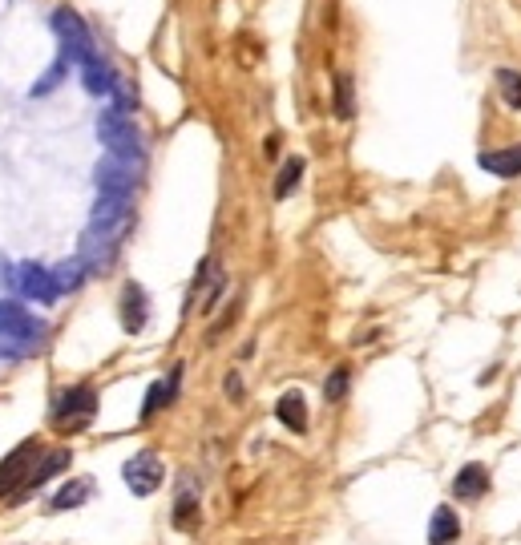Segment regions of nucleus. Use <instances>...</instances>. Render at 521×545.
<instances>
[{"label": "nucleus", "mask_w": 521, "mask_h": 545, "mask_svg": "<svg viewBox=\"0 0 521 545\" xmlns=\"http://www.w3.org/2000/svg\"><path fill=\"white\" fill-rule=\"evenodd\" d=\"M93 412H97V392H93L89 384H77V388H65V392L57 396V404H53V424L77 432V428H85V424L93 420Z\"/></svg>", "instance_id": "4"}, {"label": "nucleus", "mask_w": 521, "mask_h": 545, "mask_svg": "<svg viewBox=\"0 0 521 545\" xmlns=\"http://www.w3.org/2000/svg\"><path fill=\"white\" fill-rule=\"evenodd\" d=\"M65 465H69V453H61V449H57V453H45V457H41V465L29 473V481L17 489V497H13V501H25V497H33V493H37V489H41L49 477H57Z\"/></svg>", "instance_id": "14"}, {"label": "nucleus", "mask_w": 521, "mask_h": 545, "mask_svg": "<svg viewBox=\"0 0 521 545\" xmlns=\"http://www.w3.org/2000/svg\"><path fill=\"white\" fill-rule=\"evenodd\" d=\"M93 497V481L89 477H73V481H65L57 493H53V509H77V505H85Z\"/></svg>", "instance_id": "19"}, {"label": "nucleus", "mask_w": 521, "mask_h": 545, "mask_svg": "<svg viewBox=\"0 0 521 545\" xmlns=\"http://www.w3.org/2000/svg\"><path fill=\"white\" fill-rule=\"evenodd\" d=\"M41 457L37 441H25L17 453H9V461H0V497H17V485L29 481V461Z\"/></svg>", "instance_id": "8"}, {"label": "nucleus", "mask_w": 521, "mask_h": 545, "mask_svg": "<svg viewBox=\"0 0 521 545\" xmlns=\"http://www.w3.org/2000/svg\"><path fill=\"white\" fill-rule=\"evenodd\" d=\"M69 65H73L69 57H57V61H53V65L45 69V77H41V81H37V85L29 89V97H33V101H37V97H49V93H53V89H57V85L65 81V73H69Z\"/></svg>", "instance_id": "22"}, {"label": "nucleus", "mask_w": 521, "mask_h": 545, "mask_svg": "<svg viewBox=\"0 0 521 545\" xmlns=\"http://www.w3.org/2000/svg\"><path fill=\"white\" fill-rule=\"evenodd\" d=\"M174 521H178V529H194V521H198V485H194V477H190V473H182V477H178Z\"/></svg>", "instance_id": "15"}, {"label": "nucleus", "mask_w": 521, "mask_h": 545, "mask_svg": "<svg viewBox=\"0 0 521 545\" xmlns=\"http://www.w3.org/2000/svg\"><path fill=\"white\" fill-rule=\"evenodd\" d=\"M17 291H21L25 299H37V303H57V299H61L57 279H53V267H41V263H21Z\"/></svg>", "instance_id": "9"}, {"label": "nucleus", "mask_w": 521, "mask_h": 545, "mask_svg": "<svg viewBox=\"0 0 521 545\" xmlns=\"http://www.w3.org/2000/svg\"><path fill=\"white\" fill-rule=\"evenodd\" d=\"M485 493H489V469H485L481 461L461 465L457 477H453V497H457V501H481Z\"/></svg>", "instance_id": "10"}, {"label": "nucleus", "mask_w": 521, "mask_h": 545, "mask_svg": "<svg viewBox=\"0 0 521 545\" xmlns=\"http://www.w3.org/2000/svg\"><path fill=\"white\" fill-rule=\"evenodd\" d=\"M81 85L93 97H110L118 85V73L110 69V61H101V53H93L89 61H81Z\"/></svg>", "instance_id": "11"}, {"label": "nucleus", "mask_w": 521, "mask_h": 545, "mask_svg": "<svg viewBox=\"0 0 521 545\" xmlns=\"http://www.w3.org/2000/svg\"><path fill=\"white\" fill-rule=\"evenodd\" d=\"M348 384H352V368L340 364V368L324 380V400H328V404H340V400L348 396Z\"/></svg>", "instance_id": "25"}, {"label": "nucleus", "mask_w": 521, "mask_h": 545, "mask_svg": "<svg viewBox=\"0 0 521 545\" xmlns=\"http://www.w3.org/2000/svg\"><path fill=\"white\" fill-rule=\"evenodd\" d=\"M178 380H182V368H174V372H170V380L150 384V396H146V404H142V420H150L158 408H166V404L178 396Z\"/></svg>", "instance_id": "18"}, {"label": "nucleus", "mask_w": 521, "mask_h": 545, "mask_svg": "<svg viewBox=\"0 0 521 545\" xmlns=\"http://www.w3.org/2000/svg\"><path fill=\"white\" fill-rule=\"evenodd\" d=\"M146 319H150L146 291L138 283H126V291H122V327L134 336V332H142V327H146Z\"/></svg>", "instance_id": "12"}, {"label": "nucleus", "mask_w": 521, "mask_h": 545, "mask_svg": "<svg viewBox=\"0 0 521 545\" xmlns=\"http://www.w3.org/2000/svg\"><path fill=\"white\" fill-rule=\"evenodd\" d=\"M497 93L509 109H521V73L517 69H497Z\"/></svg>", "instance_id": "23"}, {"label": "nucleus", "mask_w": 521, "mask_h": 545, "mask_svg": "<svg viewBox=\"0 0 521 545\" xmlns=\"http://www.w3.org/2000/svg\"><path fill=\"white\" fill-rule=\"evenodd\" d=\"M275 416H279V424H283V428H291V432H307V400H303V392H299V388L283 392V396H279V404H275Z\"/></svg>", "instance_id": "16"}, {"label": "nucleus", "mask_w": 521, "mask_h": 545, "mask_svg": "<svg viewBox=\"0 0 521 545\" xmlns=\"http://www.w3.org/2000/svg\"><path fill=\"white\" fill-rule=\"evenodd\" d=\"M461 537V517L453 513V505H437L429 517V545H453Z\"/></svg>", "instance_id": "17"}, {"label": "nucleus", "mask_w": 521, "mask_h": 545, "mask_svg": "<svg viewBox=\"0 0 521 545\" xmlns=\"http://www.w3.org/2000/svg\"><path fill=\"white\" fill-rule=\"evenodd\" d=\"M85 275H89V271H85V263H81L77 255L53 267V279H57V291H61V295H69V291H77V287L85 283Z\"/></svg>", "instance_id": "20"}, {"label": "nucleus", "mask_w": 521, "mask_h": 545, "mask_svg": "<svg viewBox=\"0 0 521 545\" xmlns=\"http://www.w3.org/2000/svg\"><path fill=\"white\" fill-rule=\"evenodd\" d=\"M356 114V97H352V77L348 73H336V118H352Z\"/></svg>", "instance_id": "24"}, {"label": "nucleus", "mask_w": 521, "mask_h": 545, "mask_svg": "<svg viewBox=\"0 0 521 545\" xmlns=\"http://www.w3.org/2000/svg\"><path fill=\"white\" fill-rule=\"evenodd\" d=\"M122 477H126V489H130L134 497L158 493V485H162V461H158V453H154V449L134 453V457L122 465Z\"/></svg>", "instance_id": "7"}, {"label": "nucleus", "mask_w": 521, "mask_h": 545, "mask_svg": "<svg viewBox=\"0 0 521 545\" xmlns=\"http://www.w3.org/2000/svg\"><path fill=\"white\" fill-rule=\"evenodd\" d=\"M477 166L485 174H497V178H521V146H505V150H485L477 158Z\"/></svg>", "instance_id": "13"}, {"label": "nucleus", "mask_w": 521, "mask_h": 545, "mask_svg": "<svg viewBox=\"0 0 521 545\" xmlns=\"http://www.w3.org/2000/svg\"><path fill=\"white\" fill-rule=\"evenodd\" d=\"M53 33H57V41H61V57H69L73 65H81V61H89L97 49H93V37H89V29H85V21L77 17V13H69V9H57L53 13Z\"/></svg>", "instance_id": "5"}, {"label": "nucleus", "mask_w": 521, "mask_h": 545, "mask_svg": "<svg viewBox=\"0 0 521 545\" xmlns=\"http://www.w3.org/2000/svg\"><path fill=\"white\" fill-rule=\"evenodd\" d=\"M97 142L106 146V154H114V158H134V162H142L138 130H134L130 114H122L118 105H110V109H101V114H97Z\"/></svg>", "instance_id": "2"}, {"label": "nucleus", "mask_w": 521, "mask_h": 545, "mask_svg": "<svg viewBox=\"0 0 521 545\" xmlns=\"http://www.w3.org/2000/svg\"><path fill=\"white\" fill-rule=\"evenodd\" d=\"M17 279H21V267H17L13 259L0 255V287H5V291H17Z\"/></svg>", "instance_id": "26"}, {"label": "nucleus", "mask_w": 521, "mask_h": 545, "mask_svg": "<svg viewBox=\"0 0 521 545\" xmlns=\"http://www.w3.org/2000/svg\"><path fill=\"white\" fill-rule=\"evenodd\" d=\"M138 170H142V162H134V158H114V154H106V158L97 162V170H93L97 194L130 198V194H134V186H138Z\"/></svg>", "instance_id": "3"}, {"label": "nucleus", "mask_w": 521, "mask_h": 545, "mask_svg": "<svg viewBox=\"0 0 521 545\" xmlns=\"http://www.w3.org/2000/svg\"><path fill=\"white\" fill-rule=\"evenodd\" d=\"M303 170H307V162L303 158H287L283 166H279V178H275V198L283 202V198H291V190L303 182Z\"/></svg>", "instance_id": "21"}, {"label": "nucleus", "mask_w": 521, "mask_h": 545, "mask_svg": "<svg viewBox=\"0 0 521 545\" xmlns=\"http://www.w3.org/2000/svg\"><path fill=\"white\" fill-rule=\"evenodd\" d=\"M118 243H122V235L101 231V227H89V231L81 235V251H77V259L85 263V271H89V275H106V271L114 267V259H118Z\"/></svg>", "instance_id": "6"}, {"label": "nucleus", "mask_w": 521, "mask_h": 545, "mask_svg": "<svg viewBox=\"0 0 521 545\" xmlns=\"http://www.w3.org/2000/svg\"><path fill=\"white\" fill-rule=\"evenodd\" d=\"M227 396H231V400H239V396H243V384H239V376H227Z\"/></svg>", "instance_id": "27"}, {"label": "nucleus", "mask_w": 521, "mask_h": 545, "mask_svg": "<svg viewBox=\"0 0 521 545\" xmlns=\"http://www.w3.org/2000/svg\"><path fill=\"white\" fill-rule=\"evenodd\" d=\"M45 323L17 299H0V356L5 360H25L41 348Z\"/></svg>", "instance_id": "1"}]
</instances>
